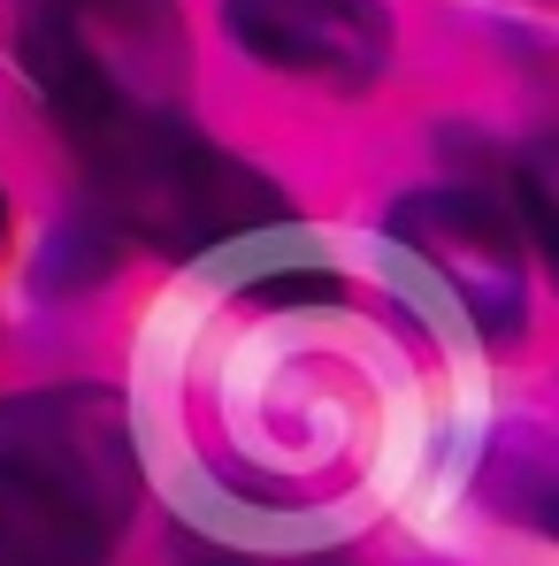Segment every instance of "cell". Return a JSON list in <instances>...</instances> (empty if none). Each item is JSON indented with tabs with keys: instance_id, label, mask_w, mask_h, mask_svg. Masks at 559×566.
<instances>
[{
	"instance_id": "6da1fadb",
	"label": "cell",
	"mask_w": 559,
	"mask_h": 566,
	"mask_svg": "<svg viewBox=\"0 0 559 566\" xmlns=\"http://www.w3.org/2000/svg\"><path fill=\"white\" fill-rule=\"evenodd\" d=\"M131 497V444L100 398L0 406V566H100Z\"/></svg>"
},
{
	"instance_id": "7a4b0ae2",
	"label": "cell",
	"mask_w": 559,
	"mask_h": 566,
	"mask_svg": "<svg viewBox=\"0 0 559 566\" xmlns=\"http://www.w3.org/2000/svg\"><path fill=\"white\" fill-rule=\"evenodd\" d=\"M77 154L93 169V191L123 214V230H138L146 245H177V253L253 230L277 199L222 146H207L199 130H177L131 99L115 115H100L93 130H77Z\"/></svg>"
},
{
	"instance_id": "3957f363",
	"label": "cell",
	"mask_w": 559,
	"mask_h": 566,
	"mask_svg": "<svg viewBox=\"0 0 559 566\" xmlns=\"http://www.w3.org/2000/svg\"><path fill=\"white\" fill-rule=\"evenodd\" d=\"M230 31L269 70L322 77V85H369L391 62L383 8L369 0H230Z\"/></svg>"
},
{
	"instance_id": "277c9868",
	"label": "cell",
	"mask_w": 559,
	"mask_h": 566,
	"mask_svg": "<svg viewBox=\"0 0 559 566\" xmlns=\"http://www.w3.org/2000/svg\"><path fill=\"white\" fill-rule=\"evenodd\" d=\"M62 15H100V23H115L131 46H169V39H177L169 0H62Z\"/></svg>"
},
{
	"instance_id": "5b68a950",
	"label": "cell",
	"mask_w": 559,
	"mask_h": 566,
	"mask_svg": "<svg viewBox=\"0 0 559 566\" xmlns=\"http://www.w3.org/2000/svg\"><path fill=\"white\" fill-rule=\"evenodd\" d=\"M0 222H8V214H0Z\"/></svg>"
}]
</instances>
